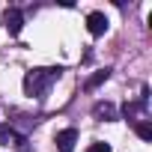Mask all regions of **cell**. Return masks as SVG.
<instances>
[{"label": "cell", "instance_id": "cell-3", "mask_svg": "<svg viewBox=\"0 0 152 152\" xmlns=\"http://www.w3.org/2000/svg\"><path fill=\"white\" fill-rule=\"evenodd\" d=\"M3 24H6L9 36H18V33H21V27H24V15H21L18 9H6V15H3Z\"/></svg>", "mask_w": 152, "mask_h": 152}, {"label": "cell", "instance_id": "cell-8", "mask_svg": "<svg viewBox=\"0 0 152 152\" xmlns=\"http://www.w3.org/2000/svg\"><path fill=\"white\" fill-rule=\"evenodd\" d=\"M134 131H137V137H140V140H152V125H149V122H137V125H134Z\"/></svg>", "mask_w": 152, "mask_h": 152}, {"label": "cell", "instance_id": "cell-2", "mask_svg": "<svg viewBox=\"0 0 152 152\" xmlns=\"http://www.w3.org/2000/svg\"><path fill=\"white\" fill-rule=\"evenodd\" d=\"M87 30L93 36H104L107 33V15L104 12H90L87 15Z\"/></svg>", "mask_w": 152, "mask_h": 152}, {"label": "cell", "instance_id": "cell-4", "mask_svg": "<svg viewBox=\"0 0 152 152\" xmlns=\"http://www.w3.org/2000/svg\"><path fill=\"white\" fill-rule=\"evenodd\" d=\"M75 143H78V131H75V128H63V131L57 134V149H60V152H72Z\"/></svg>", "mask_w": 152, "mask_h": 152}, {"label": "cell", "instance_id": "cell-5", "mask_svg": "<svg viewBox=\"0 0 152 152\" xmlns=\"http://www.w3.org/2000/svg\"><path fill=\"white\" fill-rule=\"evenodd\" d=\"M0 143L3 146H21V143H27L15 128H9V125H0Z\"/></svg>", "mask_w": 152, "mask_h": 152}, {"label": "cell", "instance_id": "cell-7", "mask_svg": "<svg viewBox=\"0 0 152 152\" xmlns=\"http://www.w3.org/2000/svg\"><path fill=\"white\" fill-rule=\"evenodd\" d=\"M107 78H110V69H99V72L93 75V78H90L84 87H87V90H96V87H99V84H104Z\"/></svg>", "mask_w": 152, "mask_h": 152}, {"label": "cell", "instance_id": "cell-9", "mask_svg": "<svg viewBox=\"0 0 152 152\" xmlns=\"http://www.w3.org/2000/svg\"><path fill=\"white\" fill-rule=\"evenodd\" d=\"M87 152H110V146H107V143H93Z\"/></svg>", "mask_w": 152, "mask_h": 152}, {"label": "cell", "instance_id": "cell-1", "mask_svg": "<svg viewBox=\"0 0 152 152\" xmlns=\"http://www.w3.org/2000/svg\"><path fill=\"white\" fill-rule=\"evenodd\" d=\"M60 75H63L60 66H51V69H30V72L24 75V93L42 99V96L51 90V84L60 81Z\"/></svg>", "mask_w": 152, "mask_h": 152}, {"label": "cell", "instance_id": "cell-6", "mask_svg": "<svg viewBox=\"0 0 152 152\" xmlns=\"http://www.w3.org/2000/svg\"><path fill=\"white\" fill-rule=\"evenodd\" d=\"M93 116H96V119H104V122H110V119H116V107H113L110 102H99V104L93 107Z\"/></svg>", "mask_w": 152, "mask_h": 152}]
</instances>
